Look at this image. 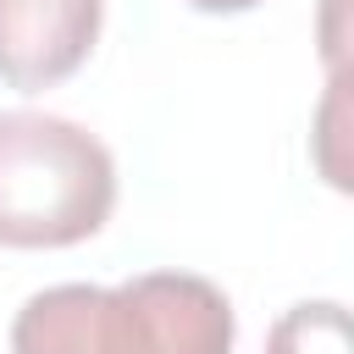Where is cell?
<instances>
[{
    "label": "cell",
    "instance_id": "cell-3",
    "mask_svg": "<svg viewBox=\"0 0 354 354\" xmlns=\"http://www.w3.org/2000/svg\"><path fill=\"white\" fill-rule=\"evenodd\" d=\"M100 39V0H0V83L39 94L72 77Z\"/></svg>",
    "mask_w": 354,
    "mask_h": 354
},
{
    "label": "cell",
    "instance_id": "cell-5",
    "mask_svg": "<svg viewBox=\"0 0 354 354\" xmlns=\"http://www.w3.org/2000/svg\"><path fill=\"white\" fill-rule=\"evenodd\" d=\"M194 11H249V6H260V0H188Z\"/></svg>",
    "mask_w": 354,
    "mask_h": 354
},
{
    "label": "cell",
    "instance_id": "cell-1",
    "mask_svg": "<svg viewBox=\"0 0 354 354\" xmlns=\"http://www.w3.org/2000/svg\"><path fill=\"white\" fill-rule=\"evenodd\" d=\"M232 304L194 271H144L122 288L61 282L11 321V354H232Z\"/></svg>",
    "mask_w": 354,
    "mask_h": 354
},
{
    "label": "cell",
    "instance_id": "cell-4",
    "mask_svg": "<svg viewBox=\"0 0 354 354\" xmlns=\"http://www.w3.org/2000/svg\"><path fill=\"white\" fill-rule=\"evenodd\" d=\"M266 354H354L348 310H343V304H332V299L293 304V310L271 326Z\"/></svg>",
    "mask_w": 354,
    "mask_h": 354
},
{
    "label": "cell",
    "instance_id": "cell-2",
    "mask_svg": "<svg viewBox=\"0 0 354 354\" xmlns=\"http://www.w3.org/2000/svg\"><path fill=\"white\" fill-rule=\"evenodd\" d=\"M116 205L111 149L50 111H0V243L66 249L94 238Z\"/></svg>",
    "mask_w": 354,
    "mask_h": 354
}]
</instances>
